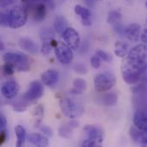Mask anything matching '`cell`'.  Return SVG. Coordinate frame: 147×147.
I'll list each match as a JSON object with an SVG mask.
<instances>
[{
	"mask_svg": "<svg viewBox=\"0 0 147 147\" xmlns=\"http://www.w3.org/2000/svg\"><path fill=\"white\" fill-rule=\"evenodd\" d=\"M124 58L125 59H123L121 64L122 78L124 82L127 83V84H131V85L136 84L140 81L142 78V74L146 71L140 68L136 64L133 63L131 60H129L127 56Z\"/></svg>",
	"mask_w": 147,
	"mask_h": 147,
	"instance_id": "1",
	"label": "cell"
},
{
	"mask_svg": "<svg viewBox=\"0 0 147 147\" xmlns=\"http://www.w3.org/2000/svg\"><path fill=\"white\" fill-rule=\"evenodd\" d=\"M3 61L11 65L16 71H28L30 70V61L24 54L7 53L3 55Z\"/></svg>",
	"mask_w": 147,
	"mask_h": 147,
	"instance_id": "2",
	"label": "cell"
},
{
	"mask_svg": "<svg viewBox=\"0 0 147 147\" xmlns=\"http://www.w3.org/2000/svg\"><path fill=\"white\" fill-rule=\"evenodd\" d=\"M59 106L62 113L70 119L81 117L84 114V108L78 102L71 98H63L59 102Z\"/></svg>",
	"mask_w": 147,
	"mask_h": 147,
	"instance_id": "3",
	"label": "cell"
},
{
	"mask_svg": "<svg viewBox=\"0 0 147 147\" xmlns=\"http://www.w3.org/2000/svg\"><path fill=\"white\" fill-rule=\"evenodd\" d=\"M116 84V78L111 71H105L96 76L94 80L95 89L98 92H106L110 90Z\"/></svg>",
	"mask_w": 147,
	"mask_h": 147,
	"instance_id": "4",
	"label": "cell"
},
{
	"mask_svg": "<svg viewBox=\"0 0 147 147\" xmlns=\"http://www.w3.org/2000/svg\"><path fill=\"white\" fill-rule=\"evenodd\" d=\"M28 20L27 9L22 6H16L9 9V26L11 28H19L24 26Z\"/></svg>",
	"mask_w": 147,
	"mask_h": 147,
	"instance_id": "5",
	"label": "cell"
},
{
	"mask_svg": "<svg viewBox=\"0 0 147 147\" xmlns=\"http://www.w3.org/2000/svg\"><path fill=\"white\" fill-rule=\"evenodd\" d=\"M129 60L133 63L139 65L140 68L146 71V60H147V50L145 44H140L134 47L128 55L127 56Z\"/></svg>",
	"mask_w": 147,
	"mask_h": 147,
	"instance_id": "6",
	"label": "cell"
},
{
	"mask_svg": "<svg viewBox=\"0 0 147 147\" xmlns=\"http://www.w3.org/2000/svg\"><path fill=\"white\" fill-rule=\"evenodd\" d=\"M55 55L58 60L63 65H69L73 60V53L72 50L63 42H59L54 47Z\"/></svg>",
	"mask_w": 147,
	"mask_h": 147,
	"instance_id": "7",
	"label": "cell"
},
{
	"mask_svg": "<svg viewBox=\"0 0 147 147\" xmlns=\"http://www.w3.org/2000/svg\"><path fill=\"white\" fill-rule=\"evenodd\" d=\"M44 93V87L40 81H33L30 83L28 91L24 94L23 99L27 102H32L40 99Z\"/></svg>",
	"mask_w": 147,
	"mask_h": 147,
	"instance_id": "8",
	"label": "cell"
},
{
	"mask_svg": "<svg viewBox=\"0 0 147 147\" xmlns=\"http://www.w3.org/2000/svg\"><path fill=\"white\" fill-rule=\"evenodd\" d=\"M62 36L66 43V45L72 50H78L80 46V36L78 31L73 28L67 27L65 30L62 33Z\"/></svg>",
	"mask_w": 147,
	"mask_h": 147,
	"instance_id": "9",
	"label": "cell"
},
{
	"mask_svg": "<svg viewBox=\"0 0 147 147\" xmlns=\"http://www.w3.org/2000/svg\"><path fill=\"white\" fill-rule=\"evenodd\" d=\"M32 2H35V1H32ZM30 9H31V11H32V16H33V19L35 21V22H42L46 16H47V6L46 4L40 1L38 3H34L33 4L30 5Z\"/></svg>",
	"mask_w": 147,
	"mask_h": 147,
	"instance_id": "10",
	"label": "cell"
},
{
	"mask_svg": "<svg viewBox=\"0 0 147 147\" xmlns=\"http://www.w3.org/2000/svg\"><path fill=\"white\" fill-rule=\"evenodd\" d=\"M1 91L3 96L7 98V99H13L15 98L19 91V85L18 84L14 81V80H9L5 82L2 88H1Z\"/></svg>",
	"mask_w": 147,
	"mask_h": 147,
	"instance_id": "11",
	"label": "cell"
},
{
	"mask_svg": "<svg viewBox=\"0 0 147 147\" xmlns=\"http://www.w3.org/2000/svg\"><path fill=\"white\" fill-rule=\"evenodd\" d=\"M84 131L87 134L88 139L93 140L96 141L100 145L102 143V141H103V133L99 127H95V126H91V125H86L84 127Z\"/></svg>",
	"mask_w": 147,
	"mask_h": 147,
	"instance_id": "12",
	"label": "cell"
},
{
	"mask_svg": "<svg viewBox=\"0 0 147 147\" xmlns=\"http://www.w3.org/2000/svg\"><path fill=\"white\" fill-rule=\"evenodd\" d=\"M127 38L132 42H137L140 38L141 33V27L138 23H132L129 24L127 27L125 28L124 31Z\"/></svg>",
	"mask_w": 147,
	"mask_h": 147,
	"instance_id": "13",
	"label": "cell"
},
{
	"mask_svg": "<svg viewBox=\"0 0 147 147\" xmlns=\"http://www.w3.org/2000/svg\"><path fill=\"white\" fill-rule=\"evenodd\" d=\"M131 139L137 144H140L142 146H147V132L142 131L137 128L135 126L130 127L129 131Z\"/></svg>",
	"mask_w": 147,
	"mask_h": 147,
	"instance_id": "14",
	"label": "cell"
},
{
	"mask_svg": "<svg viewBox=\"0 0 147 147\" xmlns=\"http://www.w3.org/2000/svg\"><path fill=\"white\" fill-rule=\"evenodd\" d=\"M59 80V72L55 70H47L45 72L42 73L41 75V81L42 84L52 87L53 85H55L58 83Z\"/></svg>",
	"mask_w": 147,
	"mask_h": 147,
	"instance_id": "15",
	"label": "cell"
},
{
	"mask_svg": "<svg viewBox=\"0 0 147 147\" xmlns=\"http://www.w3.org/2000/svg\"><path fill=\"white\" fill-rule=\"evenodd\" d=\"M134 124L137 128L147 132V116L145 111L138 110L135 112L134 115Z\"/></svg>",
	"mask_w": 147,
	"mask_h": 147,
	"instance_id": "16",
	"label": "cell"
},
{
	"mask_svg": "<svg viewBox=\"0 0 147 147\" xmlns=\"http://www.w3.org/2000/svg\"><path fill=\"white\" fill-rule=\"evenodd\" d=\"M19 46L22 50L27 51L30 53H36L39 50L37 44L33 40L28 37L21 38L19 40Z\"/></svg>",
	"mask_w": 147,
	"mask_h": 147,
	"instance_id": "17",
	"label": "cell"
},
{
	"mask_svg": "<svg viewBox=\"0 0 147 147\" xmlns=\"http://www.w3.org/2000/svg\"><path fill=\"white\" fill-rule=\"evenodd\" d=\"M28 142L35 146L39 147L47 146L49 144V140L46 136L41 135L40 134H36V133L31 134L28 136Z\"/></svg>",
	"mask_w": 147,
	"mask_h": 147,
	"instance_id": "18",
	"label": "cell"
},
{
	"mask_svg": "<svg viewBox=\"0 0 147 147\" xmlns=\"http://www.w3.org/2000/svg\"><path fill=\"white\" fill-rule=\"evenodd\" d=\"M9 6L3 0H0V25L3 27L9 26Z\"/></svg>",
	"mask_w": 147,
	"mask_h": 147,
	"instance_id": "19",
	"label": "cell"
},
{
	"mask_svg": "<svg viewBox=\"0 0 147 147\" xmlns=\"http://www.w3.org/2000/svg\"><path fill=\"white\" fill-rule=\"evenodd\" d=\"M87 89V83L83 78H76L73 81V88L70 90L71 94L73 95H81Z\"/></svg>",
	"mask_w": 147,
	"mask_h": 147,
	"instance_id": "20",
	"label": "cell"
},
{
	"mask_svg": "<svg viewBox=\"0 0 147 147\" xmlns=\"http://www.w3.org/2000/svg\"><path fill=\"white\" fill-rule=\"evenodd\" d=\"M54 29L55 31L59 34H62V33L65 30V28L68 27V22L66 21V19L63 16H57L54 19Z\"/></svg>",
	"mask_w": 147,
	"mask_h": 147,
	"instance_id": "21",
	"label": "cell"
},
{
	"mask_svg": "<svg viewBox=\"0 0 147 147\" xmlns=\"http://www.w3.org/2000/svg\"><path fill=\"white\" fill-rule=\"evenodd\" d=\"M15 133H16V139H17L16 146H24L25 141H26V130H25V128L20 125H17L15 127Z\"/></svg>",
	"mask_w": 147,
	"mask_h": 147,
	"instance_id": "22",
	"label": "cell"
},
{
	"mask_svg": "<svg viewBox=\"0 0 147 147\" xmlns=\"http://www.w3.org/2000/svg\"><path fill=\"white\" fill-rule=\"evenodd\" d=\"M115 53L117 57L124 58L127 56V45L121 40L116 41L115 45Z\"/></svg>",
	"mask_w": 147,
	"mask_h": 147,
	"instance_id": "23",
	"label": "cell"
},
{
	"mask_svg": "<svg viewBox=\"0 0 147 147\" xmlns=\"http://www.w3.org/2000/svg\"><path fill=\"white\" fill-rule=\"evenodd\" d=\"M118 100V96L115 93H107L105 94V96H102V104L107 106V107H111V106H115Z\"/></svg>",
	"mask_w": 147,
	"mask_h": 147,
	"instance_id": "24",
	"label": "cell"
},
{
	"mask_svg": "<svg viewBox=\"0 0 147 147\" xmlns=\"http://www.w3.org/2000/svg\"><path fill=\"white\" fill-rule=\"evenodd\" d=\"M75 13L79 16L81 18H82V21H84V20H90V16H91V13L89 9L82 6V5H76L75 6Z\"/></svg>",
	"mask_w": 147,
	"mask_h": 147,
	"instance_id": "25",
	"label": "cell"
},
{
	"mask_svg": "<svg viewBox=\"0 0 147 147\" xmlns=\"http://www.w3.org/2000/svg\"><path fill=\"white\" fill-rule=\"evenodd\" d=\"M121 18H122V15L121 12H119L117 10H112L109 12V14L108 16L107 22L110 23V24H115V23L121 22Z\"/></svg>",
	"mask_w": 147,
	"mask_h": 147,
	"instance_id": "26",
	"label": "cell"
},
{
	"mask_svg": "<svg viewBox=\"0 0 147 147\" xmlns=\"http://www.w3.org/2000/svg\"><path fill=\"white\" fill-rule=\"evenodd\" d=\"M73 128L68 124L67 125H63L60 127L59 130V135L62 137V138H65V139H69L71 137V130Z\"/></svg>",
	"mask_w": 147,
	"mask_h": 147,
	"instance_id": "27",
	"label": "cell"
},
{
	"mask_svg": "<svg viewBox=\"0 0 147 147\" xmlns=\"http://www.w3.org/2000/svg\"><path fill=\"white\" fill-rule=\"evenodd\" d=\"M96 55L101 60H103V61H105V62H110V61L112 60L111 55L109 54L108 53L102 51V50H98V51H96Z\"/></svg>",
	"mask_w": 147,
	"mask_h": 147,
	"instance_id": "28",
	"label": "cell"
},
{
	"mask_svg": "<svg viewBox=\"0 0 147 147\" xmlns=\"http://www.w3.org/2000/svg\"><path fill=\"white\" fill-rule=\"evenodd\" d=\"M90 64H91V65H92L93 68L98 69V68H100V66H101L102 60H101L96 55H94V56L91 57V59H90Z\"/></svg>",
	"mask_w": 147,
	"mask_h": 147,
	"instance_id": "29",
	"label": "cell"
},
{
	"mask_svg": "<svg viewBox=\"0 0 147 147\" xmlns=\"http://www.w3.org/2000/svg\"><path fill=\"white\" fill-rule=\"evenodd\" d=\"M2 71L5 74V75H8V76H10V75H12L14 72H15V70H14V68L11 66V65H9V64H4L3 65V67H2Z\"/></svg>",
	"mask_w": 147,
	"mask_h": 147,
	"instance_id": "30",
	"label": "cell"
},
{
	"mask_svg": "<svg viewBox=\"0 0 147 147\" xmlns=\"http://www.w3.org/2000/svg\"><path fill=\"white\" fill-rule=\"evenodd\" d=\"M82 146H86V147H96V146H100V144H98L96 141H95V140H93L87 139V140H85L83 142Z\"/></svg>",
	"mask_w": 147,
	"mask_h": 147,
	"instance_id": "31",
	"label": "cell"
},
{
	"mask_svg": "<svg viewBox=\"0 0 147 147\" xmlns=\"http://www.w3.org/2000/svg\"><path fill=\"white\" fill-rule=\"evenodd\" d=\"M74 70L76 72L79 74H85L87 73V68L83 64H78L74 66Z\"/></svg>",
	"mask_w": 147,
	"mask_h": 147,
	"instance_id": "32",
	"label": "cell"
},
{
	"mask_svg": "<svg viewBox=\"0 0 147 147\" xmlns=\"http://www.w3.org/2000/svg\"><path fill=\"white\" fill-rule=\"evenodd\" d=\"M40 131L47 137H52L53 136V130L47 127V126H41L40 127Z\"/></svg>",
	"mask_w": 147,
	"mask_h": 147,
	"instance_id": "33",
	"label": "cell"
},
{
	"mask_svg": "<svg viewBox=\"0 0 147 147\" xmlns=\"http://www.w3.org/2000/svg\"><path fill=\"white\" fill-rule=\"evenodd\" d=\"M5 140H6V132L4 131L0 132V146L4 143Z\"/></svg>",
	"mask_w": 147,
	"mask_h": 147,
	"instance_id": "34",
	"label": "cell"
},
{
	"mask_svg": "<svg viewBox=\"0 0 147 147\" xmlns=\"http://www.w3.org/2000/svg\"><path fill=\"white\" fill-rule=\"evenodd\" d=\"M146 36H147V33H146V29L144 30V32L142 33V34H140V39H141V41L143 42V44H146Z\"/></svg>",
	"mask_w": 147,
	"mask_h": 147,
	"instance_id": "35",
	"label": "cell"
},
{
	"mask_svg": "<svg viewBox=\"0 0 147 147\" xmlns=\"http://www.w3.org/2000/svg\"><path fill=\"white\" fill-rule=\"evenodd\" d=\"M6 126V120L3 116L0 115V127H5Z\"/></svg>",
	"mask_w": 147,
	"mask_h": 147,
	"instance_id": "36",
	"label": "cell"
},
{
	"mask_svg": "<svg viewBox=\"0 0 147 147\" xmlns=\"http://www.w3.org/2000/svg\"><path fill=\"white\" fill-rule=\"evenodd\" d=\"M5 49V46L3 44V42L0 40V51H3Z\"/></svg>",
	"mask_w": 147,
	"mask_h": 147,
	"instance_id": "37",
	"label": "cell"
},
{
	"mask_svg": "<svg viewBox=\"0 0 147 147\" xmlns=\"http://www.w3.org/2000/svg\"><path fill=\"white\" fill-rule=\"evenodd\" d=\"M94 1H96V0H94Z\"/></svg>",
	"mask_w": 147,
	"mask_h": 147,
	"instance_id": "38",
	"label": "cell"
}]
</instances>
